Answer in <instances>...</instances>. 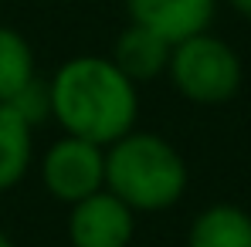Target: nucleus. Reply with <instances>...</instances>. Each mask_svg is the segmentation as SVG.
<instances>
[{
	"label": "nucleus",
	"instance_id": "obj_6",
	"mask_svg": "<svg viewBox=\"0 0 251 247\" xmlns=\"http://www.w3.org/2000/svg\"><path fill=\"white\" fill-rule=\"evenodd\" d=\"M214 7L217 0H126L132 24L150 27L167 44L207 31L214 21Z\"/></svg>",
	"mask_w": 251,
	"mask_h": 247
},
{
	"label": "nucleus",
	"instance_id": "obj_9",
	"mask_svg": "<svg viewBox=\"0 0 251 247\" xmlns=\"http://www.w3.org/2000/svg\"><path fill=\"white\" fill-rule=\"evenodd\" d=\"M31 125L24 122L10 102H0V190H10L31 169Z\"/></svg>",
	"mask_w": 251,
	"mask_h": 247
},
{
	"label": "nucleus",
	"instance_id": "obj_5",
	"mask_svg": "<svg viewBox=\"0 0 251 247\" xmlns=\"http://www.w3.org/2000/svg\"><path fill=\"white\" fill-rule=\"evenodd\" d=\"M136 210L109 193V190H95L92 197H85L78 203H72L68 217V241L72 247H129L136 234Z\"/></svg>",
	"mask_w": 251,
	"mask_h": 247
},
{
	"label": "nucleus",
	"instance_id": "obj_2",
	"mask_svg": "<svg viewBox=\"0 0 251 247\" xmlns=\"http://www.w3.org/2000/svg\"><path fill=\"white\" fill-rule=\"evenodd\" d=\"M105 190L129 210L156 213L183 197L187 163L163 135L126 132L105 153Z\"/></svg>",
	"mask_w": 251,
	"mask_h": 247
},
{
	"label": "nucleus",
	"instance_id": "obj_11",
	"mask_svg": "<svg viewBox=\"0 0 251 247\" xmlns=\"http://www.w3.org/2000/svg\"><path fill=\"white\" fill-rule=\"evenodd\" d=\"M10 105H14V112H17L24 122L34 129V125H41L44 119L51 115V88H48V82H41V78L34 75L31 82L10 98Z\"/></svg>",
	"mask_w": 251,
	"mask_h": 247
},
{
	"label": "nucleus",
	"instance_id": "obj_3",
	"mask_svg": "<svg viewBox=\"0 0 251 247\" xmlns=\"http://www.w3.org/2000/svg\"><path fill=\"white\" fill-rule=\"evenodd\" d=\"M167 71L176 91L197 105H221L241 88V58L207 31L173 44Z\"/></svg>",
	"mask_w": 251,
	"mask_h": 247
},
{
	"label": "nucleus",
	"instance_id": "obj_1",
	"mask_svg": "<svg viewBox=\"0 0 251 247\" xmlns=\"http://www.w3.org/2000/svg\"><path fill=\"white\" fill-rule=\"evenodd\" d=\"M51 88V115L61 122L68 135L88 139L95 146H112L132 132L139 115V91L136 82H129L116 68L112 58L82 54L65 61Z\"/></svg>",
	"mask_w": 251,
	"mask_h": 247
},
{
	"label": "nucleus",
	"instance_id": "obj_13",
	"mask_svg": "<svg viewBox=\"0 0 251 247\" xmlns=\"http://www.w3.org/2000/svg\"><path fill=\"white\" fill-rule=\"evenodd\" d=\"M0 247H14V241H10L7 234H0Z\"/></svg>",
	"mask_w": 251,
	"mask_h": 247
},
{
	"label": "nucleus",
	"instance_id": "obj_10",
	"mask_svg": "<svg viewBox=\"0 0 251 247\" xmlns=\"http://www.w3.org/2000/svg\"><path fill=\"white\" fill-rule=\"evenodd\" d=\"M34 78V51L24 34L0 24V102H10Z\"/></svg>",
	"mask_w": 251,
	"mask_h": 247
},
{
	"label": "nucleus",
	"instance_id": "obj_4",
	"mask_svg": "<svg viewBox=\"0 0 251 247\" xmlns=\"http://www.w3.org/2000/svg\"><path fill=\"white\" fill-rule=\"evenodd\" d=\"M41 180L54 200L78 203L105 186V153L88 139L65 135L44 153Z\"/></svg>",
	"mask_w": 251,
	"mask_h": 247
},
{
	"label": "nucleus",
	"instance_id": "obj_7",
	"mask_svg": "<svg viewBox=\"0 0 251 247\" xmlns=\"http://www.w3.org/2000/svg\"><path fill=\"white\" fill-rule=\"evenodd\" d=\"M170 47L160 34H153L150 27L143 24H129L112 51V61L116 68L123 71L129 82H150L156 75H163L170 65Z\"/></svg>",
	"mask_w": 251,
	"mask_h": 247
},
{
	"label": "nucleus",
	"instance_id": "obj_12",
	"mask_svg": "<svg viewBox=\"0 0 251 247\" xmlns=\"http://www.w3.org/2000/svg\"><path fill=\"white\" fill-rule=\"evenodd\" d=\"M227 3H231V7H234L238 14H245V17L251 21V0H227Z\"/></svg>",
	"mask_w": 251,
	"mask_h": 247
},
{
	"label": "nucleus",
	"instance_id": "obj_8",
	"mask_svg": "<svg viewBox=\"0 0 251 247\" xmlns=\"http://www.w3.org/2000/svg\"><path fill=\"white\" fill-rule=\"evenodd\" d=\"M187 247H251V213L234 203L207 206L194 220Z\"/></svg>",
	"mask_w": 251,
	"mask_h": 247
}]
</instances>
